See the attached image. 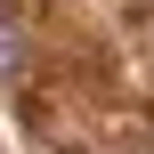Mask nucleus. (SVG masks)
<instances>
[{
    "instance_id": "1",
    "label": "nucleus",
    "mask_w": 154,
    "mask_h": 154,
    "mask_svg": "<svg viewBox=\"0 0 154 154\" xmlns=\"http://www.w3.org/2000/svg\"><path fill=\"white\" fill-rule=\"evenodd\" d=\"M24 65H32V57H24V32L0 24V81H24Z\"/></svg>"
}]
</instances>
